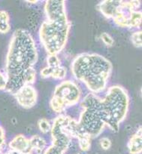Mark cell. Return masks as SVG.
<instances>
[{
	"mask_svg": "<svg viewBox=\"0 0 142 154\" xmlns=\"http://www.w3.org/2000/svg\"><path fill=\"white\" fill-rule=\"evenodd\" d=\"M5 143H6V134L5 129L0 125V154H2Z\"/></svg>",
	"mask_w": 142,
	"mask_h": 154,
	"instance_id": "obj_20",
	"label": "cell"
},
{
	"mask_svg": "<svg viewBox=\"0 0 142 154\" xmlns=\"http://www.w3.org/2000/svg\"><path fill=\"white\" fill-rule=\"evenodd\" d=\"M11 28L9 14L5 10H0V33H8Z\"/></svg>",
	"mask_w": 142,
	"mask_h": 154,
	"instance_id": "obj_12",
	"label": "cell"
},
{
	"mask_svg": "<svg viewBox=\"0 0 142 154\" xmlns=\"http://www.w3.org/2000/svg\"><path fill=\"white\" fill-rule=\"evenodd\" d=\"M92 137L87 134H82L77 138L80 149L84 152H87L92 146Z\"/></svg>",
	"mask_w": 142,
	"mask_h": 154,
	"instance_id": "obj_13",
	"label": "cell"
},
{
	"mask_svg": "<svg viewBox=\"0 0 142 154\" xmlns=\"http://www.w3.org/2000/svg\"><path fill=\"white\" fill-rule=\"evenodd\" d=\"M53 68L49 67V66H45L43 68L40 72V75L43 79H47V78H51V74H52Z\"/></svg>",
	"mask_w": 142,
	"mask_h": 154,
	"instance_id": "obj_22",
	"label": "cell"
},
{
	"mask_svg": "<svg viewBox=\"0 0 142 154\" xmlns=\"http://www.w3.org/2000/svg\"><path fill=\"white\" fill-rule=\"evenodd\" d=\"M52 144L66 152L72 140L77 139L81 134L78 120L64 114H60L54 119L51 129Z\"/></svg>",
	"mask_w": 142,
	"mask_h": 154,
	"instance_id": "obj_5",
	"label": "cell"
},
{
	"mask_svg": "<svg viewBox=\"0 0 142 154\" xmlns=\"http://www.w3.org/2000/svg\"><path fill=\"white\" fill-rule=\"evenodd\" d=\"M142 130L141 126L130 137L128 142V149L130 154H141L142 152Z\"/></svg>",
	"mask_w": 142,
	"mask_h": 154,
	"instance_id": "obj_10",
	"label": "cell"
},
{
	"mask_svg": "<svg viewBox=\"0 0 142 154\" xmlns=\"http://www.w3.org/2000/svg\"><path fill=\"white\" fill-rule=\"evenodd\" d=\"M100 146H101L102 149L104 150H107V149H110L111 146V141L108 137H102L99 140Z\"/></svg>",
	"mask_w": 142,
	"mask_h": 154,
	"instance_id": "obj_23",
	"label": "cell"
},
{
	"mask_svg": "<svg viewBox=\"0 0 142 154\" xmlns=\"http://www.w3.org/2000/svg\"><path fill=\"white\" fill-rule=\"evenodd\" d=\"M66 75H67V69L65 66L61 65L53 69L51 78L56 80H63L66 79Z\"/></svg>",
	"mask_w": 142,
	"mask_h": 154,
	"instance_id": "obj_14",
	"label": "cell"
},
{
	"mask_svg": "<svg viewBox=\"0 0 142 154\" xmlns=\"http://www.w3.org/2000/svg\"><path fill=\"white\" fill-rule=\"evenodd\" d=\"M32 150L36 154H42L47 148V141L41 136L35 134L29 138Z\"/></svg>",
	"mask_w": 142,
	"mask_h": 154,
	"instance_id": "obj_11",
	"label": "cell"
},
{
	"mask_svg": "<svg viewBox=\"0 0 142 154\" xmlns=\"http://www.w3.org/2000/svg\"><path fill=\"white\" fill-rule=\"evenodd\" d=\"M47 66L51 68H56L61 66V60L57 54H48L47 57Z\"/></svg>",
	"mask_w": 142,
	"mask_h": 154,
	"instance_id": "obj_16",
	"label": "cell"
},
{
	"mask_svg": "<svg viewBox=\"0 0 142 154\" xmlns=\"http://www.w3.org/2000/svg\"><path fill=\"white\" fill-rule=\"evenodd\" d=\"M7 77L5 72L0 70V91H5L7 87Z\"/></svg>",
	"mask_w": 142,
	"mask_h": 154,
	"instance_id": "obj_21",
	"label": "cell"
},
{
	"mask_svg": "<svg viewBox=\"0 0 142 154\" xmlns=\"http://www.w3.org/2000/svg\"><path fill=\"white\" fill-rule=\"evenodd\" d=\"M26 2H29L31 4H37L38 2V1H26Z\"/></svg>",
	"mask_w": 142,
	"mask_h": 154,
	"instance_id": "obj_25",
	"label": "cell"
},
{
	"mask_svg": "<svg viewBox=\"0 0 142 154\" xmlns=\"http://www.w3.org/2000/svg\"><path fill=\"white\" fill-rule=\"evenodd\" d=\"M65 152H64L61 148L54 144H51L47 146V148L43 152V154H64Z\"/></svg>",
	"mask_w": 142,
	"mask_h": 154,
	"instance_id": "obj_18",
	"label": "cell"
},
{
	"mask_svg": "<svg viewBox=\"0 0 142 154\" xmlns=\"http://www.w3.org/2000/svg\"><path fill=\"white\" fill-rule=\"evenodd\" d=\"M112 69L111 62L96 53L78 54L71 64L73 76L83 82L90 93L96 94L106 89Z\"/></svg>",
	"mask_w": 142,
	"mask_h": 154,
	"instance_id": "obj_4",
	"label": "cell"
},
{
	"mask_svg": "<svg viewBox=\"0 0 142 154\" xmlns=\"http://www.w3.org/2000/svg\"><path fill=\"white\" fill-rule=\"evenodd\" d=\"M82 111L78 120L81 132L92 138L98 137L105 127L117 132L126 119L130 105L129 93L120 85L109 87L104 97L89 93L81 100Z\"/></svg>",
	"mask_w": 142,
	"mask_h": 154,
	"instance_id": "obj_1",
	"label": "cell"
},
{
	"mask_svg": "<svg viewBox=\"0 0 142 154\" xmlns=\"http://www.w3.org/2000/svg\"><path fill=\"white\" fill-rule=\"evenodd\" d=\"M38 60V48L32 35L24 29H16L10 38L5 57V91L14 95L24 85H33L37 79L35 65Z\"/></svg>",
	"mask_w": 142,
	"mask_h": 154,
	"instance_id": "obj_2",
	"label": "cell"
},
{
	"mask_svg": "<svg viewBox=\"0 0 142 154\" xmlns=\"http://www.w3.org/2000/svg\"><path fill=\"white\" fill-rule=\"evenodd\" d=\"M53 97L60 101L66 109L81 102L82 91L72 80H64L56 86Z\"/></svg>",
	"mask_w": 142,
	"mask_h": 154,
	"instance_id": "obj_6",
	"label": "cell"
},
{
	"mask_svg": "<svg viewBox=\"0 0 142 154\" xmlns=\"http://www.w3.org/2000/svg\"><path fill=\"white\" fill-rule=\"evenodd\" d=\"M66 2L47 0L44 4L46 19L39 28V40L47 54L58 55L66 46L71 29Z\"/></svg>",
	"mask_w": 142,
	"mask_h": 154,
	"instance_id": "obj_3",
	"label": "cell"
},
{
	"mask_svg": "<svg viewBox=\"0 0 142 154\" xmlns=\"http://www.w3.org/2000/svg\"><path fill=\"white\" fill-rule=\"evenodd\" d=\"M131 42L136 48H141L142 46V32L137 30L131 35Z\"/></svg>",
	"mask_w": 142,
	"mask_h": 154,
	"instance_id": "obj_17",
	"label": "cell"
},
{
	"mask_svg": "<svg viewBox=\"0 0 142 154\" xmlns=\"http://www.w3.org/2000/svg\"><path fill=\"white\" fill-rule=\"evenodd\" d=\"M5 154H20V153H18V152H14V151L9 150V151H8V152H5Z\"/></svg>",
	"mask_w": 142,
	"mask_h": 154,
	"instance_id": "obj_24",
	"label": "cell"
},
{
	"mask_svg": "<svg viewBox=\"0 0 142 154\" xmlns=\"http://www.w3.org/2000/svg\"><path fill=\"white\" fill-rule=\"evenodd\" d=\"M10 150L14 151L20 154H32L29 138L23 134H17L8 143Z\"/></svg>",
	"mask_w": 142,
	"mask_h": 154,
	"instance_id": "obj_9",
	"label": "cell"
},
{
	"mask_svg": "<svg viewBox=\"0 0 142 154\" xmlns=\"http://www.w3.org/2000/svg\"><path fill=\"white\" fill-rule=\"evenodd\" d=\"M38 126L39 130L43 134H47L50 132L51 129V123L48 119H40L38 121Z\"/></svg>",
	"mask_w": 142,
	"mask_h": 154,
	"instance_id": "obj_15",
	"label": "cell"
},
{
	"mask_svg": "<svg viewBox=\"0 0 142 154\" xmlns=\"http://www.w3.org/2000/svg\"><path fill=\"white\" fill-rule=\"evenodd\" d=\"M100 38H101L102 41L107 46L111 47L113 46L114 44V38H112L111 35L110 34L108 33V32H102V33L101 34Z\"/></svg>",
	"mask_w": 142,
	"mask_h": 154,
	"instance_id": "obj_19",
	"label": "cell"
},
{
	"mask_svg": "<svg viewBox=\"0 0 142 154\" xmlns=\"http://www.w3.org/2000/svg\"><path fill=\"white\" fill-rule=\"evenodd\" d=\"M141 1H117L111 18L117 26L121 28H129L130 19L135 11L140 10Z\"/></svg>",
	"mask_w": 142,
	"mask_h": 154,
	"instance_id": "obj_7",
	"label": "cell"
},
{
	"mask_svg": "<svg viewBox=\"0 0 142 154\" xmlns=\"http://www.w3.org/2000/svg\"><path fill=\"white\" fill-rule=\"evenodd\" d=\"M17 103L24 109H31L38 102V91L32 85H26L14 94Z\"/></svg>",
	"mask_w": 142,
	"mask_h": 154,
	"instance_id": "obj_8",
	"label": "cell"
}]
</instances>
